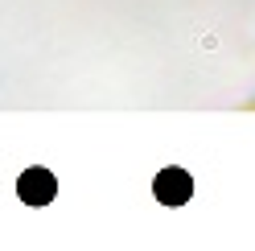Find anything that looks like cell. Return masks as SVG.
<instances>
[{
  "label": "cell",
  "instance_id": "7a4b0ae2",
  "mask_svg": "<svg viewBox=\"0 0 255 251\" xmlns=\"http://www.w3.org/2000/svg\"><path fill=\"white\" fill-rule=\"evenodd\" d=\"M152 194L165 202V206H185L189 198H194V177L185 173V169H161L156 173V181H152Z\"/></svg>",
  "mask_w": 255,
  "mask_h": 251
},
{
  "label": "cell",
  "instance_id": "6da1fadb",
  "mask_svg": "<svg viewBox=\"0 0 255 251\" xmlns=\"http://www.w3.org/2000/svg\"><path fill=\"white\" fill-rule=\"evenodd\" d=\"M17 198L29 202V206H45V202H54V198H58L54 173H50V169H41V165L25 169V173L17 177Z\"/></svg>",
  "mask_w": 255,
  "mask_h": 251
}]
</instances>
